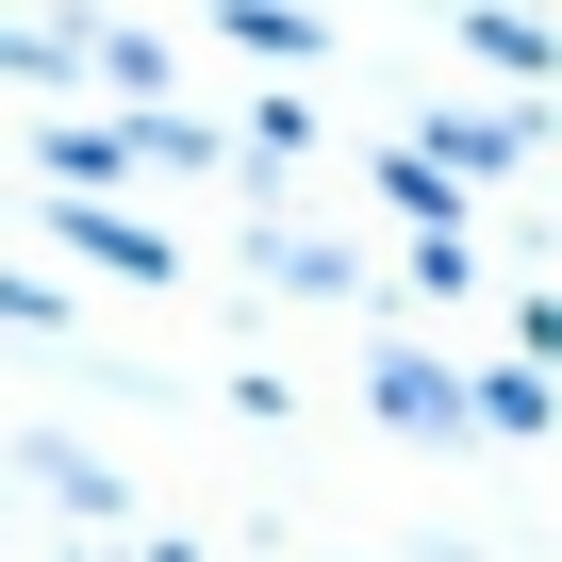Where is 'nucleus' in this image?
I'll return each mask as SVG.
<instances>
[{"instance_id": "obj_1", "label": "nucleus", "mask_w": 562, "mask_h": 562, "mask_svg": "<svg viewBox=\"0 0 562 562\" xmlns=\"http://www.w3.org/2000/svg\"><path fill=\"white\" fill-rule=\"evenodd\" d=\"M397 149H414V166H430V182L463 199V182H496V166H529V116H463V100H447V116H430V133H397Z\"/></svg>"}, {"instance_id": "obj_5", "label": "nucleus", "mask_w": 562, "mask_h": 562, "mask_svg": "<svg viewBox=\"0 0 562 562\" xmlns=\"http://www.w3.org/2000/svg\"><path fill=\"white\" fill-rule=\"evenodd\" d=\"M50 232H67L83 265H116V281H166V232H133V215H100V199H50Z\"/></svg>"}, {"instance_id": "obj_7", "label": "nucleus", "mask_w": 562, "mask_h": 562, "mask_svg": "<svg viewBox=\"0 0 562 562\" xmlns=\"http://www.w3.org/2000/svg\"><path fill=\"white\" fill-rule=\"evenodd\" d=\"M463 414H480L496 447H529V430H546V364H496V381H463Z\"/></svg>"}, {"instance_id": "obj_8", "label": "nucleus", "mask_w": 562, "mask_h": 562, "mask_svg": "<svg viewBox=\"0 0 562 562\" xmlns=\"http://www.w3.org/2000/svg\"><path fill=\"white\" fill-rule=\"evenodd\" d=\"M18 480H50V496H67V513H116V463H83V447H50V430H34V447H18Z\"/></svg>"}, {"instance_id": "obj_4", "label": "nucleus", "mask_w": 562, "mask_h": 562, "mask_svg": "<svg viewBox=\"0 0 562 562\" xmlns=\"http://www.w3.org/2000/svg\"><path fill=\"white\" fill-rule=\"evenodd\" d=\"M463 50L496 67V83H546L562 50H546V18H529V0H463Z\"/></svg>"}, {"instance_id": "obj_6", "label": "nucleus", "mask_w": 562, "mask_h": 562, "mask_svg": "<svg viewBox=\"0 0 562 562\" xmlns=\"http://www.w3.org/2000/svg\"><path fill=\"white\" fill-rule=\"evenodd\" d=\"M215 18H232L248 50H281V67H315V50H331V18H315V0H215Z\"/></svg>"}, {"instance_id": "obj_3", "label": "nucleus", "mask_w": 562, "mask_h": 562, "mask_svg": "<svg viewBox=\"0 0 562 562\" xmlns=\"http://www.w3.org/2000/svg\"><path fill=\"white\" fill-rule=\"evenodd\" d=\"M248 265L281 281V299H364V265H348L331 232H281V215H248Z\"/></svg>"}, {"instance_id": "obj_2", "label": "nucleus", "mask_w": 562, "mask_h": 562, "mask_svg": "<svg viewBox=\"0 0 562 562\" xmlns=\"http://www.w3.org/2000/svg\"><path fill=\"white\" fill-rule=\"evenodd\" d=\"M364 397H381L397 430H463V364H430V348H397V331H381V364H364Z\"/></svg>"}]
</instances>
